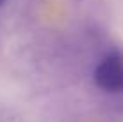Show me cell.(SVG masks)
<instances>
[{
  "mask_svg": "<svg viewBox=\"0 0 123 122\" xmlns=\"http://www.w3.org/2000/svg\"><path fill=\"white\" fill-rule=\"evenodd\" d=\"M4 2H6V0H0V6H2V4H4Z\"/></svg>",
  "mask_w": 123,
  "mask_h": 122,
  "instance_id": "7a4b0ae2",
  "label": "cell"
},
{
  "mask_svg": "<svg viewBox=\"0 0 123 122\" xmlns=\"http://www.w3.org/2000/svg\"><path fill=\"white\" fill-rule=\"evenodd\" d=\"M93 79L105 93H123V56L120 52L107 54L96 65Z\"/></svg>",
  "mask_w": 123,
  "mask_h": 122,
  "instance_id": "6da1fadb",
  "label": "cell"
}]
</instances>
